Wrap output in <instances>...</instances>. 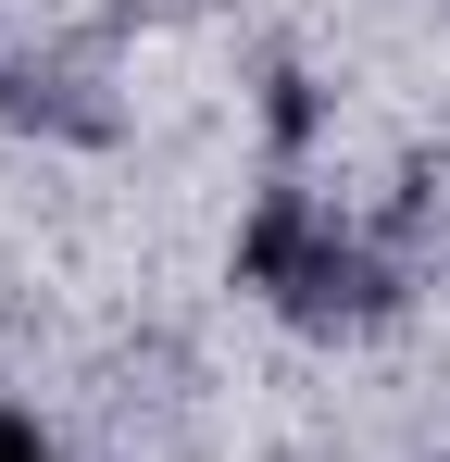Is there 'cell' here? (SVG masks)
Returning <instances> with one entry per match:
<instances>
[{
	"mask_svg": "<svg viewBox=\"0 0 450 462\" xmlns=\"http://www.w3.org/2000/svg\"><path fill=\"white\" fill-rule=\"evenodd\" d=\"M0 462H51V450H38V425H25V412H0Z\"/></svg>",
	"mask_w": 450,
	"mask_h": 462,
	"instance_id": "obj_1",
	"label": "cell"
}]
</instances>
